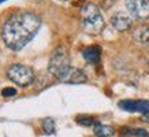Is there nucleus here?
Wrapping results in <instances>:
<instances>
[{
	"mask_svg": "<svg viewBox=\"0 0 149 137\" xmlns=\"http://www.w3.org/2000/svg\"><path fill=\"white\" fill-rule=\"evenodd\" d=\"M41 19L32 13H17L3 25L1 37L4 44L13 51H19L37 34Z\"/></svg>",
	"mask_w": 149,
	"mask_h": 137,
	"instance_id": "nucleus-1",
	"label": "nucleus"
},
{
	"mask_svg": "<svg viewBox=\"0 0 149 137\" xmlns=\"http://www.w3.org/2000/svg\"><path fill=\"white\" fill-rule=\"evenodd\" d=\"M82 27L88 34H99L104 29V18L100 10L92 3L88 4L82 8Z\"/></svg>",
	"mask_w": 149,
	"mask_h": 137,
	"instance_id": "nucleus-2",
	"label": "nucleus"
},
{
	"mask_svg": "<svg viewBox=\"0 0 149 137\" xmlns=\"http://www.w3.org/2000/svg\"><path fill=\"white\" fill-rule=\"evenodd\" d=\"M70 67L71 64H70V56H68L67 50L64 47H58L56 50H54L49 58V64H48L49 73L54 74L55 77L60 78Z\"/></svg>",
	"mask_w": 149,
	"mask_h": 137,
	"instance_id": "nucleus-3",
	"label": "nucleus"
},
{
	"mask_svg": "<svg viewBox=\"0 0 149 137\" xmlns=\"http://www.w3.org/2000/svg\"><path fill=\"white\" fill-rule=\"evenodd\" d=\"M7 77L8 80L17 84L19 87H27L34 81V71L29 66L25 64H11L7 70Z\"/></svg>",
	"mask_w": 149,
	"mask_h": 137,
	"instance_id": "nucleus-4",
	"label": "nucleus"
},
{
	"mask_svg": "<svg viewBox=\"0 0 149 137\" xmlns=\"http://www.w3.org/2000/svg\"><path fill=\"white\" fill-rule=\"evenodd\" d=\"M125 4L131 18L138 21H145L149 18V0H126Z\"/></svg>",
	"mask_w": 149,
	"mask_h": 137,
	"instance_id": "nucleus-5",
	"label": "nucleus"
},
{
	"mask_svg": "<svg viewBox=\"0 0 149 137\" xmlns=\"http://www.w3.org/2000/svg\"><path fill=\"white\" fill-rule=\"evenodd\" d=\"M119 107L130 113L149 114V101L146 100H123L119 103Z\"/></svg>",
	"mask_w": 149,
	"mask_h": 137,
	"instance_id": "nucleus-6",
	"label": "nucleus"
},
{
	"mask_svg": "<svg viewBox=\"0 0 149 137\" xmlns=\"http://www.w3.org/2000/svg\"><path fill=\"white\" fill-rule=\"evenodd\" d=\"M111 23H112V26L119 30V32H125V30H129L131 27V17L129 14L126 13H122V11H119V13H115L111 17Z\"/></svg>",
	"mask_w": 149,
	"mask_h": 137,
	"instance_id": "nucleus-7",
	"label": "nucleus"
},
{
	"mask_svg": "<svg viewBox=\"0 0 149 137\" xmlns=\"http://www.w3.org/2000/svg\"><path fill=\"white\" fill-rule=\"evenodd\" d=\"M59 80L66 84H82V82H86V75L82 70L71 66Z\"/></svg>",
	"mask_w": 149,
	"mask_h": 137,
	"instance_id": "nucleus-8",
	"label": "nucleus"
},
{
	"mask_svg": "<svg viewBox=\"0 0 149 137\" xmlns=\"http://www.w3.org/2000/svg\"><path fill=\"white\" fill-rule=\"evenodd\" d=\"M133 38L138 44H149V25H141L134 30Z\"/></svg>",
	"mask_w": 149,
	"mask_h": 137,
	"instance_id": "nucleus-9",
	"label": "nucleus"
},
{
	"mask_svg": "<svg viewBox=\"0 0 149 137\" xmlns=\"http://www.w3.org/2000/svg\"><path fill=\"white\" fill-rule=\"evenodd\" d=\"M100 54H101V51L99 47H91L84 51V58L89 63H97L100 59Z\"/></svg>",
	"mask_w": 149,
	"mask_h": 137,
	"instance_id": "nucleus-10",
	"label": "nucleus"
},
{
	"mask_svg": "<svg viewBox=\"0 0 149 137\" xmlns=\"http://www.w3.org/2000/svg\"><path fill=\"white\" fill-rule=\"evenodd\" d=\"M93 129H95V133L97 137H108L113 133V128H111L108 125H103L100 122H96L93 125Z\"/></svg>",
	"mask_w": 149,
	"mask_h": 137,
	"instance_id": "nucleus-11",
	"label": "nucleus"
},
{
	"mask_svg": "<svg viewBox=\"0 0 149 137\" xmlns=\"http://www.w3.org/2000/svg\"><path fill=\"white\" fill-rule=\"evenodd\" d=\"M42 129H44V132L48 133V134L54 133V130H55V122L51 118L44 119V122H42Z\"/></svg>",
	"mask_w": 149,
	"mask_h": 137,
	"instance_id": "nucleus-12",
	"label": "nucleus"
},
{
	"mask_svg": "<svg viewBox=\"0 0 149 137\" xmlns=\"http://www.w3.org/2000/svg\"><path fill=\"white\" fill-rule=\"evenodd\" d=\"M1 95L4 96V97H14V96L17 95V91L14 88H6V89H3Z\"/></svg>",
	"mask_w": 149,
	"mask_h": 137,
	"instance_id": "nucleus-13",
	"label": "nucleus"
},
{
	"mask_svg": "<svg viewBox=\"0 0 149 137\" xmlns=\"http://www.w3.org/2000/svg\"><path fill=\"white\" fill-rule=\"evenodd\" d=\"M78 123L85 125V126H91V125H95L96 121L92 118H78Z\"/></svg>",
	"mask_w": 149,
	"mask_h": 137,
	"instance_id": "nucleus-14",
	"label": "nucleus"
},
{
	"mask_svg": "<svg viewBox=\"0 0 149 137\" xmlns=\"http://www.w3.org/2000/svg\"><path fill=\"white\" fill-rule=\"evenodd\" d=\"M131 134L134 136H141V137H149V134L145 132L144 129H131Z\"/></svg>",
	"mask_w": 149,
	"mask_h": 137,
	"instance_id": "nucleus-15",
	"label": "nucleus"
},
{
	"mask_svg": "<svg viewBox=\"0 0 149 137\" xmlns=\"http://www.w3.org/2000/svg\"><path fill=\"white\" fill-rule=\"evenodd\" d=\"M1 1H6V0H0V3H1Z\"/></svg>",
	"mask_w": 149,
	"mask_h": 137,
	"instance_id": "nucleus-16",
	"label": "nucleus"
},
{
	"mask_svg": "<svg viewBox=\"0 0 149 137\" xmlns=\"http://www.w3.org/2000/svg\"><path fill=\"white\" fill-rule=\"evenodd\" d=\"M60 1H66V0H60Z\"/></svg>",
	"mask_w": 149,
	"mask_h": 137,
	"instance_id": "nucleus-17",
	"label": "nucleus"
}]
</instances>
